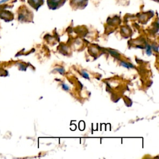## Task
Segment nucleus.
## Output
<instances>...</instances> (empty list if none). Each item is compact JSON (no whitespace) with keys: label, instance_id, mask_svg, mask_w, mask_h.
Returning <instances> with one entry per match:
<instances>
[{"label":"nucleus","instance_id":"20e7f679","mask_svg":"<svg viewBox=\"0 0 159 159\" xmlns=\"http://www.w3.org/2000/svg\"><path fill=\"white\" fill-rule=\"evenodd\" d=\"M27 1L30 6L37 9L43 4V0H27Z\"/></svg>","mask_w":159,"mask_h":159},{"label":"nucleus","instance_id":"423d86ee","mask_svg":"<svg viewBox=\"0 0 159 159\" xmlns=\"http://www.w3.org/2000/svg\"><path fill=\"white\" fill-rule=\"evenodd\" d=\"M121 65H122V66H124V67L127 68L134 67V66H133L132 64H130V63H126V62H122V63H121Z\"/></svg>","mask_w":159,"mask_h":159},{"label":"nucleus","instance_id":"0eeeda50","mask_svg":"<svg viewBox=\"0 0 159 159\" xmlns=\"http://www.w3.org/2000/svg\"><path fill=\"white\" fill-rule=\"evenodd\" d=\"M79 127L80 128L81 130H83V129H84V122L81 121V122H80Z\"/></svg>","mask_w":159,"mask_h":159},{"label":"nucleus","instance_id":"6e6552de","mask_svg":"<svg viewBox=\"0 0 159 159\" xmlns=\"http://www.w3.org/2000/svg\"><path fill=\"white\" fill-rule=\"evenodd\" d=\"M82 75H83V76L84 78L89 79V78L88 74L87 73H86L85 71H83V72H82Z\"/></svg>","mask_w":159,"mask_h":159},{"label":"nucleus","instance_id":"1a4fd4ad","mask_svg":"<svg viewBox=\"0 0 159 159\" xmlns=\"http://www.w3.org/2000/svg\"><path fill=\"white\" fill-rule=\"evenodd\" d=\"M7 4H0V11L4 9H6V7H7Z\"/></svg>","mask_w":159,"mask_h":159},{"label":"nucleus","instance_id":"9d476101","mask_svg":"<svg viewBox=\"0 0 159 159\" xmlns=\"http://www.w3.org/2000/svg\"><path fill=\"white\" fill-rule=\"evenodd\" d=\"M62 88H63V89H65L66 91H68L69 89V87L66 84H62Z\"/></svg>","mask_w":159,"mask_h":159},{"label":"nucleus","instance_id":"7ed1b4c3","mask_svg":"<svg viewBox=\"0 0 159 159\" xmlns=\"http://www.w3.org/2000/svg\"><path fill=\"white\" fill-rule=\"evenodd\" d=\"M30 12L25 7V8L20 9V11L19 12V20H25L27 17L29 16Z\"/></svg>","mask_w":159,"mask_h":159},{"label":"nucleus","instance_id":"f257e3e1","mask_svg":"<svg viewBox=\"0 0 159 159\" xmlns=\"http://www.w3.org/2000/svg\"><path fill=\"white\" fill-rule=\"evenodd\" d=\"M65 1L66 0H47V4L49 8L55 9L61 7Z\"/></svg>","mask_w":159,"mask_h":159},{"label":"nucleus","instance_id":"39448f33","mask_svg":"<svg viewBox=\"0 0 159 159\" xmlns=\"http://www.w3.org/2000/svg\"><path fill=\"white\" fill-rule=\"evenodd\" d=\"M71 5H75L78 7L84 6V3H86V0H71Z\"/></svg>","mask_w":159,"mask_h":159},{"label":"nucleus","instance_id":"f8f14e48","mask_svg":"<svg viewBox=\"0 0 159 159\" xmlns=\"http://www.w3.org/2000/svg\"><path fill=\"white\" fill-rule=\"evenodd\" d=\"M10 1H12V0H0V4H6V2H8Z\"/></svg>","mask_w":159,"mask_h":159},{"label":"nucleus","instance_id":"f03ea898","mask_svg":"<svg viewBox=\"0 0 159 159\" xmlns=\"http://www.w3.org/2000/svg\"><path fill=\"white\" fill-rule=\"evenodd\" d=\"M13 14L10 11L5 10V9L0 11V19H3L5 21H11L13 19Z\"/></svg>","mask_w":159,"mask_h":159},{"label":"nucleus","instance_id":"ddd939ff","mask_svg":"<svg viewBox=\"0 0 159 159\" xmlns=\"http://www.w3.org/2000/svg\"><path fill=\"white\" fill-rule=\"evenodd\" d=\"M56 70L59 71L61 74H63L64 73V71H65V70H63V68H57V69H56Z\"/></svg>","mask_w":159,"mask_h":159},{"label":"nucleus","instance_id":"9b49d317","mask_svg":"<svg viewBox=\"0 0 159 159\" xmlns=\"http://www.w3.org/2000/svg\"><path fill=\"white\" fill-rule=\"evenodd\" d=\"M147 53L150 55L151 54V50H150V46H147Z\"/></svg>","mask_w":159,"mask_h":159}]
</instances>
